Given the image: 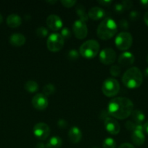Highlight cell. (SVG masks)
Returning a JSON list of instances; mask_svg holds the SVG:
<instances>
[{
    "mask_svg": "<svg viewBox=\"0 0 148 148\" xmlns=\"http://www.w3.org/2000/svg\"><path fill=\"white\" fill-rule=\"evenodd\" d=\"M114 10L117 13H118V14L123 13V11L125 10L122 3H116L114 6Z\"/></svg>",
    "mask_w": 148,
    "mask_h": 148,
    "instance_id": "33",
    "label": "cell"
},
{
    "mask_svg": "<svg viewBox=\"0 0 148 148\" xmlns=\"http://www.w3.org/2000/svg\"><path fill=\"white\" fill-rule=\"evenodd\" d=\"M104 125L107 132L110 134L116 135L120 132V127L119 124L115 120L110 117H107L104 120Z\"/></svg>",
    "mask_w": 148,
    "mask_h": 148,
    "instance_id": "12",
    "label": "cell"
},
{
    "mask_svg": "<svg viewBox=\"0 0 148 148\" xmlns=\"http://www.w3.org/2000/svg\"><path fill=\"white\" fill-rule=\"evenodd\" d=\"M118 148H135V147L133 145L130 144V143H123L122 145H120Z\"/></svg>",
    "mask_w": 148,
    "mask_h": 148,
    "instance_id": "38",
    "label": "cell"
},
{
    "mask_svg": "<svg viewBox=\"0 0 148 148\" xmlns=\"http://www.w3.org/2000/svg\"><path fill=\"white\" fill-rule=\"evenodd\" d=\"M73 31L77 38L82 40L86 37L87 33H88V29H87V26L84 22L78 20H75L73 25Z\"/></svg>",
    "mask_w": 148,
    "mask_h": 148,
    "instance_id": "9",
    "label": "cell"
},
{
    "mask_svg": "<svg viewBox=\"0 0 148 148\" xmlns=\"http://www.w3.org/2000/svg\"><path fill=\"white\" fill-rule=\"evenodd\" d=\"M22 23V19L19 15L16 14H11L7 17V24L12 28L19 27Z\"/></svg>",
    "mask_w": 148,
    "mask_h": 148,
    "instance_id": "18",
    "label": "cell"
},
{
    "mask_svg": "<svg viewBox=\"0 0 148 148\" xmlns=\"http://www.w3.org/2000/svg\"><path fill=\"white\" fill-rule=\"evenodd\" d=\"M140 4L142 7L147 8V7H148V0H141Z\"/></svg>",
    "mask_w": 148,
    "mask_h": 148,
    "instance_id": "40",
    "label": "cell"
},
{
    "mask_svg": "<svg viewBox=\"0 0 148 148\" xmlns=\"http://www.w3.org/2000/svg\"><path fill=\"white\" fill-rule=\"evenodd\" d=\"M144 21L146 23L147 25H148V11L146 12L145 15H144Z\"/></svg>",
    "mask_w": 148,
    "mask_h": 148,
    "instance_id": "41",
    "label": "cell"
},
{
    "mask_svg": "<svg viewBox=\"0 0 148 148\" xmlns=\"http://www.w3.org/2000/svg\"><path fill=\"white\" fill-rule=\"evenodd\" d=\"M143 75L140 69L136 66L129 68L126 71L122 77V82L126 88L135 89L142 85Z\"/></svg>",
    "mask_w": 148,
    "mask_h": 148,
    "instance_id": "2",
    "label": "cell"
},
{
    "mask_svg": "<svg viewBox=\"0 0 148 148\" xmlns=\"http://www.w3.org/2000/svg\"><path fill=\"white\" fill-rule=\"evenodd\" d=\"M118 27H120L121 30H126L129 29V24L128 23V21L125 19H121V20H119L118 22Z\"/></svg>",
    "mask_w": 148,
    "mask_h": 148,
    "instance_id": "29",
    "label": "cell"
},
{
    "mask_svg": "<svg viewBox=\"0 0 148 148\" xmlns=\"http://www.w3.org/2000/svg\"><path fill=\"white\" fill-rule=\"evenodd\" d=\"M120 90L119 82L113 78H107L103 82L102 91L103 94L107 97L115 96Z\"/></svg>",
    "mask_w": 148,
    "mask_h": 148,
    "instance_id": "5",
    "label": "cell"
},
{
    "mask_svg": "<svg viewBox=\"0 0 148 148\" xmlns=\"http://www.w3.org/2000/svg\"><path fill=\"white\" fill-rule=\"evenodd\" d=\"M10 44L15 47H20L26 43V37L21 33H13L9 39Z\"/></svg>",
    "mask_w": 148,
    "mask_h": 148,
    "instance_id": "16",
    "label": "cell"
},
{
    "mask_svg": "<svg viewBox=\"0 0 148 148\" xmlns=\"http://www.w3.org/2000/svg\"><path fill=\"white\" fill-rule=\"evenodd\" d=\"M100 51V44L96 40H89L84 42L79 49L80 54L86 59H93Z\"/></svg>",
    "mask_w": 148,
    "mask_h": 148,
    "instance_id": "4",
    "label": "cell"
},
{
    "mask_svg": "<svg viewBox=\"0 0 148 148\" xmlns=\"http://www.w3.org/2000/svg\"><path fill=\"white\" fill-rule=\"evenodd\" d=\"M32 106L39 111H43L48 106V100L46 95L42 93H38L33 96L32 99Z\"/></svg>",
    "mask_w": 148,
    "mask_h": 148,
    "instance_id": "11",
    "label": "cell"
},
{
    "mask_svg": "<svg viewBox=\"0 0 148 148\" xmlns=\"http://www.w3.org/2000/svg\"><path fill=\"white\" fill-rule=\"evenodd\" d=\"M48 27L52 30H59L62 27V21L59 16L56 14H50L47 17L46 20Z\"/></svg>",
    "mask_w": 148,
    "mask_h": 148,
    "instance_id": "13",
    "label": "cell"
},
{
    "mask_svg": "<svg viewBox=\"0 0 148 148\" xmlns=\"http://www.w3.org/2000/svg\"><path fill=\"white\" fill-rule=\"evenodd\" d=\"M122 4H123V7H124V10H129L133 6V2L131 0H124V1H122Z\"/></svg>",
    "mask_w": 148,
    "mask_h": 148,
    "instance_id": "35",
    "label": "cell"
},
{
    "mask_svg": "<svg viewBox=\"0 0 148 148\" xmlns=\"http://www.w3.org/2000/svg\"><path fill=\"white\" fill-rule=\"evenodd\" d=\"M133 109V102L124 97H118L110 100L107 106L109 114L118 119H125L131 114Z\"/></svg>",
    "mask_w": 148,
    "mask_h": 148,
    "instance_id": "1",
    "label": "cell"
},
{
    "mask_svg": "<svg viewBox=\"0 0 148 148\" xmlns=\"http://www.w3.org/2000/svg\"><path fill=\"white\" fill-rule=\"evenodd\" d=\"M110 72L112 76L113 77H119L121 73V69L117 65H113L110 69Z\"/></svg>",
    "mask_w": 148,
    "mask_h": 148,
    "instance_id": "27",
    "label": "cell"
},
{
    "mask_svg": "<svg viewBox=\"0 0 148 148\" xmlns=\"http://www.w3.org/2000/svg\"><path fill=\"white\" fill-rule=\"evenodd\" d=\"M61 4L64 6L65 7H72L76 4V1H73V0H61Z\"/></svg>",
    "mask_w": 148,
    "mask_h": 148,
    "instance_id": "31",
    "label": "cell"
},
{
    "mask_svg": "<svg viewBox=\"0 0 148 148\" xmlns=\"http://www.w3.org/2000/svg\"><path fill=\"white\" fill-rule=\"evenodd\" d=\"M62 145V140L58 136H54L49 139L46 145V148H59Z\"/></svg>",
    "mask_w": 148,
    "mask_h": 148,
    "instance_id": "20",
    "label": "cell"
},
{
    "mask_svg": "<svg viewBox=\"0 0 148 148\" xmlns=\"http://www.w3.org/2000/svg\"><path fill=\"white\" fill-rule=\"evenodd\" d=\"M55 92V87L52 84H47L43 88L44 95L48 96V95H53Z\"/></svg>",
    "mask_w": 148,
    "mask_h": 148,
    "instance_id": "24",
    "label": "cell"
},
{
    "mask_svg": "<svg viewBox=\"0 0 148 148\" xmlns=\"http://www.w3.org/2000/svg\"><path fill=\"white\" fill-rule=\"evenodd\" d=\"M75 11H76L77 15L79 17L80 20L84 22V23L88 20L89 19L88 14L86 13L85 8H84V7L82 5V4H79V5L77 6L76 9H75Z\"/></svg>",
    "mask_w": 148,
    "mask_h": 148,
    "instance_id": "22",
    "label": "cell"
},
{
    "mask_svg": "<svg viewBox=\"0 0 148 148\" xmlns=\"http://www.w3.org/2000/svg\"><path fill=\"white\" fill-rule=\"evenodd\" d=\"M68 137L70 141L73 144L78 143L82 137V133L79 128L77 127H73L69 130L68 133Z\"/></svg>",
    "mask_w": 148,
    "mask_h": 148,
    "instance_id": "15",
    "label": "cell"
},
{
    "mask_svg": "<svg viewBox=\"0 0 148 148\" xmlns=\"http://www.w3.org/2000/svg\"><path fill=\"white\" fill-rule=\"evenodd\" d=\"M118 25L115 21L110 17H106L102 20L97 27V36L101 40H108L116 34Z\"/></svg>",
    "mask_w": 148,
    "mask_h": 148,
    "instance_id": "3",
    "label": "cell"
},
{
    "mask_svg": "<svg viewBox=\"0 0 148 148\" xmlns=\"http://www.w3.org/2000/svg\"><path fill=\"white\" fill-rule=\"evenodd\" d=\"M68 59H71L72 61H75L76 59H78V56H79V53L75 49H71L68 53Z\"/></svg>",
    "mask_w": 148,
    "mask_h": 148,
    "instance_id": "28",
    "label": "cell"
},
{
    "mask_svg": "<svg viewBox=\"0 0 148 148\" xmlns=\"http://www.w3.org/2000/svg\"><path fill=\"white\" fill-rule=\"evenodd\" d=\"M115 51L113 49H110V48L103 49L100 53V60L104 64H111L115 61Z\"/></svg>",
    "mask_w": 148,
    "mask_h": 148,
    "instance_id": "10",
    "label": "cell"
},
{
    "mask_svg": "<svg viewBox=\"0 0 148 148\" xmlns=\"http://www.w3.org/2000/svg\"><path fill=\"white\" fill-rule=\"evenodd\" d=\"M97 2L100 4H101V5L107 7V6H109L111 4L112 1L111 0H100V1H97Z\"/></svg>",
    "mask_w": 148,
    "mask_h": 148,
    "instance_id": "37",
    "label": "cell"
},
{
    "mask_svg": "<svg viewBox=\"0 0 148 148\" xmlns=\"http://www.w3.org/2000/svg\"><path fill=\"white\" fill-rule=\"evenodd\" d=\"M33 134L40 140H45L50 134V128L45 123H38L33 127Z\"/></svg>",
    "mask_w": 148,
    "mask_h": 148,
    "instance_id": "8",
    "label": "cell"
},
{
    "mask_svg": "<svg viewBox=\"0 0 148 148\" xmlns=\"http://www.w3.org/2000/svg\"><path fill=\"white\" fill-rule=\"evenodd\" d=\"M2 21H3V17H2V16H1V14H0V25L1 24Z\"/></svg>",
    "mask_w": 148,
    "mask_h": 148,
    "instance_id": "46",
    "label": "cell"
},
{
    "mask_svg": "<svg viewBox=\"0 0 148 148\" xmlns=\"http://www.w3.org/2000/svg\"><path fill=\"white\" fill-rule=\"evenodd\" d=\"M93 148H98V147H93Z\"/></svg>",
    "mask_w": 148,
    "mask_h": 148,
    "instance_id": "48",
    "label": "cell"
},
{
    "mask_svg": "<svg viewBox=\"0 0 148 148\" xmlns=\"http://www.w3.org/2000/svg\"><path fill=\"white\" fill-rule=\"evenodd\" d=\"M25 89L30 93L36 92L39 89V85L34 80H28L25 84Z\"/></svg>",
    "mask_w": 148,
    "mask_h": 148,
    "instance_id": "23",
    "label": "cell"
},
{
    "mask_svg": "<svg viewBox=\"0 0 148 148\" xmlns=\"http://www.w3.org/2000/svg\"><path fill=\"white\" fill-rule=\"evenodd\" d=\"M131 118L135 121V124H142L145 121V114L140 110H133L131 113Z\"/></svg>",
    "mask_w": 148,
    "mask_h": 148,
    "instance_id": "21",
    "label": "cell"
},
{
    "mask_svg": "<svg viewBox=\"0 0 148 148\" xmlns=\"http://www.w3.org/2000/svg\"><path fill=\"white\" fill-rule=\"evenodd\" d=\"M46 2L49 3V4H55V3H56L57 1H47Z\"/></svg>",
    "mask_w": 148,
    "mask_h": 148,
    "instance_id": "45",
    "label": "cell"
},
{
    "mask_svg": "<svg viewBox=\"0 0 148 148\" xmlns=\"http://www.w3.org/2000/svg\"><path fill=\"white\" fill-rule=\"evenodd\" d=\"M36 35L40 38H45L49 33L47 29L45 27H39L36 30Z\"/></svg>",
    "mask_w": 148,
    "mask_h": 148,
    "instance_id": "26",
    "label": "cell"
},
{
    "mask_svg": "<svg viewBox=\"0 0 148 148\" xmlns=\"http://www.w3.org/2000/svg\"><path fill=\"white\" fill-rule=\"evenodd\" d=\"M133 43V38L131 34L128 32H121L115 38V43L120 50L125 51L129 49Z\"/></svg>",
    "mask_w": 148,
    "mask_h": 148,
    "instance_id": "6",
    "label": "cell"
},
{
    "mask_svg": "<svg viewBox=\"0 0 148 148\" xmlns=\"http://www.w3.org/2000/svg\"><path fill=\"white\" fill-rule=\"evenodd\" d=\"M145 75L148 77V67H147L146 69H145Z\"/></svg>",
    "mask_w": 148,
    "mask_h": 148,
    "instance_id": "44",
    "label": "cell"
},
{
    "mask_svg": "<svg viewBox=\"0 0 148 148\" xmlns=\"http://www.w3.org/2000/svg\"><path fill=\"white\" fill-rule=\"evenodd\" d=\"M104 16V10L99 7H93L89 10L88 17L94 20H98Z\"/></svg>",
    "mask_w": 148,
    "mask_h": 148,
    "instance_id": "17",
    "label": "cell"
},
{
    "mask_svg": "<svg viewBox=\"0 0 148 148\" xmlns=\"http://www.w3.org/2000/svg\"><path fill=\"white\" fill-rule=\"evenodd\" d=\"M57 125L60 129H65L68 127V122L65 119H60L58 120Z\"/></svg>",
    "mask_w": 148,
    "mask_h": 148,
    "instance_id": "36",
    "label": "cell"
},
{
    "mask_svg": "<svg viewBox=\"0 0 148 148\" xmlns=\"http://www.w3.org/2000/svg\"><path fill=\"white\" fill-rule=\"evenodd\" d=\"M135 58L132 53L129 51H125L120 53L118 58V63L121 66H126L131 65L134 62Z\"/></svg>",
    "mask_w": 148,
    "mask_h": 148,
    "instance_id": "14",
    "label": "cell"
},
{
    "mask_svg": "<svg viewBox=\"0 0 148 148\" xmlns=\"http://www.w3.org/2000/svg\"><path fill=\"white\" fill-rule=\"evenodd\" d=\"M139 12L136 11V10H133L130 12L129 14V18H130L131 20L132 21H136L139 19Z\"/></svg>",
    "mask_w": 148,
    "mask_h": 148,
    "instance_id": "32",
    "label": "cell"
},
{
    "mask_svg": "<svg viewBox=\"0 0 148 148\" xmlns=\"http://www.w3.org/2000/svg\"><path fill=\"white\" fill-rule=\"evenodd\" d=\"M46 46L50 51H59L64 46V38L59 33H52L48 37Z\"/></svg>",
    "mask_w": 148,
    "mask_h": 148,
    "instance_id": "7",
    "label": "cell"
},
{
    "mask_svg": "<svg viewBox=\"0 0 148 148\" xmlns=\"http://www.w3.org/2000/svg\"><path fill=\"white\" fill-rule=\"evenodd\" d=\"M131 140L133 144L136 145H142L145 141V136L143 132L136 131V130L133 131L131 134Z\"/></svg>",
    "mask_w": 148,
    "mask_h": 148,
    "instance_id": "19",
    "label": "cell"
},
{
    "mask_svg": "<svg viewBox=\"0 0 148 148\" xmlns=\"http://www.w3.org/2000/svg\"><path fill=\"white\" fill-rule=\"evenodd\" d=\"M143 126H144V131L146 132L148 134V121H147Z\"/></svg>",
    "mask_w": 148,
    "mask_h": 148,
    "instance_id": "43",
    "label": "cell"
},
{
    "mask_svg": "<svg viewBox=\"0 0 148 148\" xmlns=\"http://www.w3.org/2000/svg\"><path fill=\"white\" fill-rule=\"evenodd\" d=\"M125 127L129 131H134L135 127H136V124L131 121H127L125 124Z\"/></svg>",
    "mask_w": 148,
    "mask_h": 148,
    "instance_id": "34",
    "label": "cell"
},
{
    "mask_svg": "<svg viewBox=\"0 0 148 148\" xmlns=\"http://www.w3.org/2000/svg\"><path fill=\"white\" fill-rule=\"evenodd\" d=\"M61 36L64 39H68L71 38V30L68 28V27H63L61 30Z\"/></svg>",
    "mask_w": 148,
    "mask_h": 148,
    "instance_id": "30",
    "label": "cell"
},
{
    "mask_svg": "<svg viewBox=\"0 0 148 148\" xmlns=\"http://www.w3.org/2000/svg\"><path fill=\"white\" fill-rule=\"evenodd\" d=\"M108 115H109L108 111H104V110H103V111L101 112V114H100V118L101 119H104V120L106 118L109 117V116H107Z\"/></svg>",
    "mask_w": 148,
    "mask_h": 148,
    "instance_id": "39",
    "label": "cell"
},
{
    "mask_svg": "<svg viewBox=\"0 0 148 148\" xmlns=\"http://www.w3.org/2000/svg\"><path fill=\"white\" fill-rule=\"evenodd\" d=\"M103 148H115L116 143L111 137H107L104 139L102 143Z\"/></svg>",
    "mask_w": 148,
    "mask_h": 148,
    "instance_id": "25",
    "label": "cell"
},
{
    "mask_svg": "<svg viewBox=\"0 0 148 148\" xmlns=\"http://www.w3.org/2000/svg\"><path fill=\"white\" fill-rule=\"evenodd\" d=\"M147 63H148V54H147Z\"/></svg>",
    "mask_w": 148,
    "mask_h": 148,
    "instance_id": "47",
    "label": "cell"
},
{
    "mask_svg": "<svg viewBox=\"0 0 148 148\" xmlns=\"http://www.w3.org/2000/svg\"><path fill=\"white\" fill-rule=\"evenodd\" d=\"M35 148H46V145L42 143H39L36 144Z\"/></svg>",
    "mask_w": 148,
    "mask_h": 148,
    "instance_id": "42",
    "label": "cell"
}]
</instances>
